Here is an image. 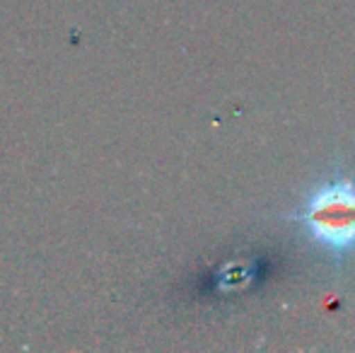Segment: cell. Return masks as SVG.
<instances>
[{"instance_id":"6da1fadb","label":"cell","mask_w":355,"mask_h":353,"mask_svg":"<svg viewBox=\"0 0 355 353\" xmlns=\"http://www.w3.org/2000/svg\"><path fill=\"white\" fill-rule=\"evenodd\" d=\"M288 221L300 223L309 240L341 264L355 252V179L334 177L317 184Z\"/></svg>"}]
</instances>
